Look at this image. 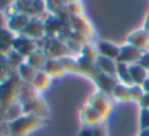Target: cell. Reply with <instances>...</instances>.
Wrapping results in <instances>:
<instances>
[{
    "mask_svg": "<svg viewBox=\"0 0 149 136\" xmlns=\"http://www.w3.org/2000/svg\"><path fill=\"white\" fill-rule=\"evenodd\" d=\"M51 81H52V77H49L44 70H41V71L36 73V75H35V78L32 81V87L38 93H42L51 86Z\"/></svg>",
    "mask_w": 149,
    "mask_h": 136,
    "instance_id": "cell-20",
    "label": "cell"
},
{
    "mask_svg": "<svg viewBox=\"0 0 149 136\" xmlns=\"http://www.w3.org/2000/svg\"><path fill=\"white\" fill-rule=\"evenodd\" d=\"M59 61H61V64H62V67H64V70H65L67 74H70V73H72V74L80 73V68H78V59L74 58L72 55H67V56L61 58Z\"/></svg>",
    "mask_w": 149,
    "mask_h": 136,
    "instance_id": "cell-26",
    "label": "cell"
},
{
    "mask_svg": "<svg viewBox=\"0 0 149 136\" xmlns=\"http://www.w3.org/2000/svg\"><path fill=\"white\" fill-rule=\"evenodd\" d=\"M16 1H25V0H16Z\"/></svg>",
    "mask_w": 149,
    "mask_h": 136,
    "instance_id": "cell-40",
    "label": "cell"
},
{
    "mask_svg": "<svg viewBox=\"0 0 149 136\" xmlns=\"http://www.w3.org/2000/svg\"><path fill=\"white\" fill-rule=\"evenodd\" d=\"M22 81L17 77V74L15 73L7 81L0 84V107L3 109V116L6 113V110L17 101L19 97V90H20Z\"/></svg>",
    "mask_w": 149,
    "mask_h": 136,
    "instance_id": "cell-2",
    "label": "cell"
},
{
    "mask_svg": "<svg viewBox=\"0 0 149 136\" xmlns=\"http://www.w3.org/2000/svg\"><path fill=\"white\" fill-rule=\"evenodd\" d=\"M116 80L120 83V84H125V86H133L132 83V78H130V70H129V65L127 64H122V62H117V68H116Z\"/></svg>",
    "mask_w": 149,
    "mask_h": 136,
    "instance_id": "cell-22",
    "label": "cell"
},
{
    "mask_svg": "<svg viewBox=\"0 0 149 136\" xmlns=\"http://www.w3.org/2000/svg\"><path fill=\"white\" fill-rule=\"evenodd\" d=\"M12 49L17 51L20 55H23L26 58L35 49H38V44H36V41H33V39L25 36V35H16L13 42H12Z\"/></svg>",
    "mask_w": 149,
    "mask_h": 136,
    "instance_id": "cell-7",
    "label": "cell"
},
{
    "mask_svg": "<svg viewBox=\"0 0 149 136\" xmlns=\"http://www.w3.org/2000/svg\"><path fill=\"white\" fill-rule=\"evenodd\" d=\"M78 56H81V58H84V59H87V61L96 62V59L99 58V52H97L96 44H93V42L84 44L83 48H81V51H80V55H78Z\"/></svg>",
    "mask_w": 149,
    "mask_h": 136,
    "instance_id": "cell-25",
    "label": "cell"
},
{
    "mask_svg": "<svg viewBox=\"0 0 149 136\" xmlns=\"http://www.w3.org/2000/svg\"><path fill=\"white\" fill-rule=\"evenodd\" d=\"M20 35H25L33 41H39L42 38H45V23L42 19L39 17H31L26 28L23 29V32Z\"/></svg>",
    "mask_w": 149,
    "mask_h": 136,
    "instance_id": "cell-6",
    "label": "cell"
},
{
    "mask_svg": "<svg viewBox=\"0 0 149 136\" xmlns=\"http://www.w3.org/2000/svg\"><path fill=\"white\" fill-rule=\"evenodd\" d=\"M65 13L70 17H77V16H83L84 15V4L83 1H74L65 6Z\"/></svg>",
    "mask_w": 149,
    "mask_h": 136,
    "instance_id": "cell-29",
    "label": "cell"
},
{
    "mask_svg": "<svg viewBox=\"0 0 149 136\" xmlns=\"http://www.w3.org/2000/svg\"><path fill=\"white\" fill-rule=\"evenodd\" d=\"M39 97V93L32 87V84H26V83H22L20 86V90H19V97H17V101L23 106L35 98Z\"/></svg>",
    "mask_w": 149,
    "mask_h": 136,
    "instance_id": "cell-19",
    "label": "cell"
},
{
    "mask_svg": "<svg viewBox=\"0 0 149 136\" xmlns=\"http://www.w3.org/2000/svg\"><path fill=\"white\" fill-rule=\"evenodd\" d=\"M138 136H149V129H143V130H139Z\"/></svg>",
    "mask_w": 149,
    "mask_h": 136,
    "instance_id": "cell-38",
    "label": "cell"
},
{
    "mask_svg": "<svg viewBox=\"0 0 149 136\" xmlns=\"http://www.w3.org/2000/svg\"><path fill=\"white\" fill-rule=\"evenodd\" d=\"M23 114H25V113H23V106H22L19 101H16V103H13V104L6 110L3 119H4L6 123H10V122H13V120L22 117Z\"/></svg>",
    "mask_w": 149,
    "mask_h": 136,
    "instance_id": "cell-24",
    "label": "cell"
},
{
    "mask_svg": "<svg viewBox=\"0 0 149 136\" xmlns=\"http://www.w3.org/2000/svg\"><path fill=\"white\" fill-rule=\"evenodd\" d=\"M129 70H130V78H132V83L135 86H142L149 77V73L139 64H132L129 65Z\"/></svg>",
    "mask_w": 149,
    "mask_h": 136,
    "instance_id": "cell-18",
    "label": "cell"
},
{
    "mask_svg": "<svg viewBox=\"0 0 149 136\" xmlns=\"http://www.w3.org/2000/svg\"><path fill=\"white\" fill-rule=\"evenodd\" d=\"M64 3H65V6L67 4H70V3H74V1H81V0H62Z\"/></svg>",
    "mask_w": 149,
    "mask_h": 136,
    "instance_id": "cell-39",
    "label": "cell"
},
{
    "mask_svg": "<svg viewBox=\"0 0 149 136\" xmlns=\"http://www.w3.org/2000/svg\"><path fill=\"white\" fill-rule=\"evenodd\" d=\"M142 29L149 35V15L145 17V22H143V28H142Z\"/></svg>",
    "mask_w": 149,
    "mask_h": 136,
    "instance_id": "cell-36",
    "label": "cell"
},
{
    "mask_svg": "<svg viewBox=\"0 0 149 136\" xmlns=\"http://www.w3.org/2000/svg\"><path fill=\"white\" fill-rule=\"evenodd\" d=\"M142 51L135 48V46L129 45V44H125V45L120 46V52H119V58H117V62H122V64H127V65H132V64H138L141 56H142Z\"/></svg>",
    "mask_w": 149,
    "mask_h": 136,
    "instance_id": "cell-9",
    "label": "cell"
},
{
    "mask_svg": "<svg viewBox=\"0 0 149 136\" xmlns=\"http://www.w3.org/2000/svg\"><path fill=\"white\" fill-rule=\"evenodd\" d=\"M93 80H94V83L97 84L99 91H103V93H106V94H111L113 89H114L116 84L119 83L114 77L106 75V74H103V73H100V71H97V74L93 77Z\"/></svg>",
    "mask_w": 149,
    "mask_h": 136,
    "instance_id": "cell-14",
    "label": "cell"
},
{
    "mask_svg": "<svg viewBox=\"0 0 149 136\" xmlns=\"http://www.w3.org/2000/svg\"><path fill=\"white\" fill-rule=\"evenodd\" d=\"M139 104H141V109H146V110H149V96L148 94L143 97V100H142Z\"/></svg>",
    "mask_w": 149,
    "mask_h": 136,
    "instance_id": "cell-35",
    "label": "cell"
},
{
    "mask_svg": "<svg viewBox=\"0 0 149 136\" xmlns=\"http://www.w3.org/2000/svg\"><path fill=\"white\" fill-rule=\"evenodd\" d=\"M23 113L45 120V117L48 116V107H47L45 101L41 97H38V98H35V100L23 104Z\"/></svg>",
    "mask_w": 149,
    "mask_h": 136,
    "instance_id": "cell-10",
    "label": "cell"
},
{
    "mask_svg": "<svg viewBox=\"0 0 149 136\" xmlns=\"http://www.w3.org/2000/svg\"><path fill=\"white\" fill-rule=\"evenodd\" d=\"M36 70L35 68H32L29 64H26V62H23L17 70H16V74H17V77L20 78V81L22 83H26V84H32V81H33V78H35V75H36Z\"/></svg>",
    "mask_w": 149,
    "mask_h": 136,
    "instance_id": "cell-21",
    "label": "cell"
},
{
    "mask_svg": "<svg viewBox=\"0 0 149 136\" xmlns=\"http://www.w3.org/2000/svg\"><path fill=\"white\" fill-rule=\"evenodd\" d=\"M138 64L142 65V67L149 73V51H145V52L142 54V56H141V59H139Z\"/></svg>",
    "mask_w": 149,
    "mask_h": 136,
    "instance_id": "cell-34",
    "label": "cell"
},
{
    "mask_svg": "<svg viewBox=\"0 0 149 136\" xmlns=\"http://www.w3.org/2000/svg\"><path fill=\"white\" fill-rule=\"evenodd\" d=\"M129 90H130V101L141 103V101L143 100V97L146 96L142 86H135V84H133V86L129 87Z\"/></svg>",
    "mask_w": 149,
    "mask_h": 136,
    "instance_id": "cell-31",
    "label": "cell"
},
{
    "mask_svg": "<svg viewBox=\"0 0 149 136\" xmlns=\"http://www.w3.org/2000/svg\"><path fill=\"white\" fill-rule=\"evenodd\" d=\"M68 28L80 35H83L87 41L91 42V39L94 38L96 35V31H94V26L93 23L90 22V19L83 15V16H77V17H70L68 20Z\"/></svg>",
    "mask_w": 149,
    "mask_h": 136,
    "instance_id": "cell-3",
    "label": "cell"
},
{
    "mask_svg": "<svg viewBox=\"0 0 149 136\" xmlns=\"http://www.w3.org/2000/svg\"><path fill=\"white\" fill-rule=\"evenodd\" d=\"M139 126H141V130L149 129V110H146V109H141V114H139Z\"/></svg>",
    "mask_w": 149,
    "mask_h": 136,
    "instance_id": "cell-33",
    "label": "cell"
},
{
    "mask_svg": "<svg viewBox=\"0 0 149 136\" xmlns=\"http://www.w3.org/2000/svg\"><path fill=\"white\" fill-rule=\"evenodd\" d=\"M96 67H97V70L100 73L116 78L117 61H113V59H109V58H104V56H100L99 55V58L96 59Z\"/></svg>",
    "mask_w": 149,
    "mask_h": 136,
    "instance_id": "cell-17",
    "label": "cell"
},
{
    "mask_svg": "<svg viewBox=\"0 0 149 136\" xmlns=\"http://www.w3.org/2000/svg\"><path fill=\"white\" fill-rule=\"evenodd\" d=\"M88 104L96 109L100 114L106 119L110 116L111 110H113V98L110 94H106L103 91H97L94 93L90 98H88Z\"/></svg>",
    "mask_w": 149,
    "mask_h": 136,
    "instance_id": "cell-4",
    "label": "cell"
},
{
    "mask_svg": "<svg viewBox=\"0 0 149 136\" xmlns=\"http://www.w3.org/2000/svg\"><path fill=\"white\" fill-rule=\"evenodd\" d=\"M142 87H143V91H145V94H148L149 96V77H148V80L142 84Z\"/></svg>",
    "mask_w": 149,
    "mask_h": 136,
    "instance_id": "cell-37",
    "label": "cell"
},
{
    "mask_svg": "<svg viewBox=\"0 0 149 136\" xmlns=\"http://www.w3.org/2000/svg\"><path fill=\"white\" fill-rule=\"evenodd\" d=\"M80 119H81V123L84 126H88V128H94V126L103 125V122H104V117L100 114L96 109H93L88 103L81 109Z\"/></svg>",
    "mask_w": 149,
    "mask_h": 136,
    "instance_id": "cell-8",
    "label": "cell"
},
{
    "mask_svg": "<svg viewBox=\"0 0 149 136\" xmlns=\"http://www.w3.org/2000/svg\"><path fill=\"white\" fill-rule=\"evenodd\" d=\"M15 36H16V35L12 33L7 28H0V44L12 46V42H13Z\"/></svg>",
    "mask_w": 149,
    "mask_h": 136,
    "instance_id": "cell-32",
    "label": "cell"
},
{
    "mask_svg": "<svg viewBox=\"0 0 149 136\" xmlns=\"http://www.w3.org/2000/svg\"><path fill=\"white\" fill-rule=\"evenodd\" d=\"M96 46H97V52H99L100 56L117 61L119 52H120V46L119 45H116V44H113L110 41H99L96 44Z\"/></svg>",
    "mask_w": 149,
    "mask_h": 136,
    "instance_id": "cell-13",
    "label": "cell"
},
{
    "mask_svg": "<svg viewBox=\"0 0 149 136\" xmlns=\"http://www.w3.org/2000/svg\"><path fill=\"white\" fill-rule=\"evenodd\" d=\"M110 96H111V98H113L114 101H119V103L130 101V90H129V86H125V84L117 83Z\"/></svg>",
    "mask_w": 149,
    "mask_h": 136,
    "instance_id": "cell-23",
    "label": "cell"
},
{
    "mask_svg": "<svg viewBox=\"0 0 149 136\" xmlns=\"http://www.w3.org/2000/svg\"><path fill=\"white\" fill-rule=\"evenodd\" d=\"M45 120L35 117V116H29V114H23L22 117L7 123V132L10 136H29L33 130L39 129L44 125Z\"/></svg>",
    "mask_w": 149,
    "mask_h": 136,
    "instance_id": "cell-1",
    "label": "cell"
},
{
    "mask_svg": "<svg viewBox=\"0 0 149 136\" xmlns=\"http://www.w3.org/2000/svg\"><path fill=\"white\" fill-rule=\"evenodd\" d=\"M45 36L48 38H62L65 29L68 28V22H64L59 16L49 15L45 20Z\"/></svg>",
    "mask_w": 149,
    "mask_h": 136,
    "instance_id": "cell-5",
    "label": "cell"
},
{
    "mask_svg": "<svg viewBox=\"0 0 149 136\" xmlns=\"http://www.w3.org/2000/svg\"><path fill=\"white\" fill-rule=\"evenodd\" d=\"M47 59H48V56H47V54L42 51V49H35L31 55H28L26 56V64H29L32 68H35L36 71H41V70H44V65H45V62H47Z\"/></svg>",
    "mask_w": 149,
    "mask_h": 136,
    "instance_id": "cell-15",
    "label": "cell"
},
{
    "mask_svg": "<svg viewBox=\"0 0 149 136\" xmlns=\"http://www.w3.org/2000/svg\"><path fill=\"white\" fill-rule=\"evenodd\" d=\"M29 19H31V17H29L28 15H25V13H16V15L7 17V20H6V28H7L12 33L20 35V33L23 32V29L26 28Z\"/></svg>",
    "mask_w": 149,
    "mask_h": 136,
    "instance_id": "cell-11",
    "label": "cell"
},
{
    "mask_svg": "<svg viewBox=\"0 0 149 136\" xmlns=\"http://www.w3.org/2000/svg\"><path fill=\"white\" fill-rule=\"evenodd\" d=\"M44 71L49 77H52V78L64 77L67 74L65 70H64V67H62V64H61V61L59 59H55V58H48L47 59V62L44 65Z\"/></svg>",
    "mask_w": 149,
    "mask_h": 136,
    "instance_id": "cell-16",
    "label": "cell"
},
{
    "mask_svg": "<svg viewBox=\"0 0 149 136\" xmlns=\"http://www.w3.org/2000/svg\"><path fill=\"white\" fill-rule=\"evenodd\" d=\"M45 6L47 12L54 16H58L62 12H65V3L62 0H45Z\"/></svg>",
    "mask_w": 149,
    "mask_h": 136,
    "instance_id": "cell-27",
    "label": "cell"
},
{
    "mask_svg": "<svg viewBox=\"0 0 149 136\" xmlns=\"http://www.w3.org/2000/svg\"><path fill=\"white\" fill-rule=\"evenodd\" d=\"M80 136H107L104 125H99L94 128H88V126H83V129L80 130Z\"/></svg>",
    "mask_w": 149,
    "mask_h": 136,
    "instance_id": "cell-30",
    "label": "cell"
},
{
    "mask_svg": "<svg viewBox=\"0 0 149 136\" xmlns=\"http://www.w3.org/2000/svg\"><path fill=\"white\" fill-rule=\"evenodd\" d=\"M126 44L141 49L142 52L149 51V35L143 29H136V31H133V32L129 33Z\"/></svg>",
    "mask_w": 149,
    "mask_h": 136,
    "instance_id": "cell-12",
    "label": "cell"
},
{
    "mask_svg": "<svg viewBox=\"0 0 149 136\" xmlns=\"http://www.w3.org/2000/svg\"><path fill=\"white\" fill-rule=\"evenodd\" d=\"M6 56H7V61H9V64L12 65V68L16 71L25 61H26V58L23 56V55H20L17 51H15V49H10L7 54H6Z\"/></svg>",
    "mask_w": 149,
    "mask_h": 136,
    "instance_id": "cell-28",
    "label": "cell"
}]
</instances>
